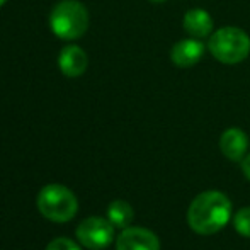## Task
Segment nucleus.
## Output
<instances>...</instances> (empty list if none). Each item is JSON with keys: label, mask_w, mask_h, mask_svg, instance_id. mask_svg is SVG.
Here are the masks:
<instances>
[{"label": "nucleus", "mask_w": 250, "mask_h": 250, "mask_svg": "<svg viewBox=\"0 0 250 250\" xmlns=\"http://www.w3.org/2000/svg\"><path fill=\"white\" fill-rule=\"evenodd\" d=\"M231 220V201L220 191L201 192L188 209V223L199 235H214Z\"/></svg>", "instance_id": "f257e3e1"}, {"label": "nucleus", "mask_w": 250, "mask_h": 250, "mask_svg": "<svg viewBox=\"0 0 250 250\" xmlns=\"http://www.w3.org/2000/svg\"><path fill=\"white\" fill-rule=\"evenodd\" d=\"M208 50L216 62L237 65L250 55V36L240 27L225 26L209 36Z\"/></svg>", "instance_id": "f03ea898"}, {"label": "nucleus", "mask_w": 250, "mask_h": 250, "mask_svg": "<svg viewBox=\"0 0 250 250\" xmlns=\"http://www.w3.org/2000/svg\"><path fill=\"white\" fill-rule=\"evenodd\" d=\"M50 27L60 40H79L89 27V12L79 0H63L51 10Z\"/></svg>", "instance_id": "7ed1b4c3"}, {"label": "nucleus", "mask_w": 250, "mask_h": 250, "mask_svg": "<svg viewBox=\"0 0 250 250\" xmlns=\"http://www.w3.org/2000/svg\"><path fill=\"white\" fill-rule=\"evenodd\" d=\"M38 209L44 218L56 223L70 221L79 211V201L68 188L62 184H48L38 194Z\"/></svg>", "instance_id": "20e7f679"}, {"label": "nucleus", "mask_w": 250, "mask_h": 250, "mask_svg": "<svg viewBox=\"0 0 250 250\" xmlns=\"http://www.w3.org/2000/svg\"><path fill=\"white\" fill-rule=\"evenodd\" d=\"M75 233L83 247L90 250H102L114 240V225L105 218L92 216L83 220Z\"/></svg>", "instance_id": "39448f33"}, {"label": "nucleus", "mask_w": 250, "mask_h": 250, "mask_svg": "<svg viewBox=\"0 0 250 250\" xmlns=\"http://www.w3.org/2000/svg\"><path fill=\"white\" fill-rule=\"evenodd\" d=\"M116 250H160V240L146 228L128 227L119 233Z\"/></svg>", "instance_id": "423d86ee"}, {"label": "nucleus", "mask_w": 250, "mask_h": 250, "mask_svg": "<svg viewBox=\"0 0 250 250\" xmlns=\"http://www.w3.org/2000/svg\"><path fill=\"white\" fill-rule=\"evenodd\" d=\"M206 46L201 40L196 38H188V40H181L172 46L170 50V60L175 66L179 68H191L199 60L203 58Z\"/></svg>", "instance_id": "0eeeda50"}, {"label": "nucleus", "mask_w": 250, "mask_h": 250, "mask_svg": "<svg viewBox=\"0 0 250 250\" xmlns=\"http://www.w3.org/2000/svg\"><path fill=\"white\" fill-rule=\"evenodd\" d=\"M220 150L228 160L240 162L249 150V136L240 128H228L220 136Z\"/></svg>", "instance_id": "6e6552de"}, {"label": "nucleus", "mask_w": 250, "mask_h": 250, "mask_svg": "<svg viewBox=\"0 0 250 250\" xmlns=\"http://www.w3.org/2000/svg\"><path fill=\"white\" fill-rule=\"evenodd\" d=\"M87 65H89L87 53L77 44H68L60 51L58 66L63 75L70 77V79L80 77L87 70Z\"/></svg>", "instance_id": "1a4fd4ad"}, {"label": "nucleus", "mask_w": 250, "mask_h": 250, "mask_svg": "<svg viewBox=\"0 0 250 250\" xmlns=\"http://www.w3.org/2000/svg\"><path fill=\"white\" fill-rule=\"evenodd\" d=\"M182 26H184L186 33L191 38H196V40H203V38L211 36L214 29L213 19H211L209 12L204 9L188 10L184 19H182Z\"/></svg>", "instance_id": "9d476101"}, {"label": "nucleus", "mask_w": 250, "mask_h": 250, "mask_svg": "<svg viewBox=\"0 0 250 250\" xmlns=\"http://www.w3.org/2000/svg\"><path fill=\"white\" fill-rule=\"evenodd\" d=\"M135 218L131 204L123 199H116L109 204L107 208V220L114 225L116 228H128Z\"/></svg>", "instance_id": "9b49d317"}, {"label": "nucleus", "mask_w": 250, "mask_h": 250, "mask_svg": "<svg viewBox=\"0 0 250 250\" xmlns=\"http://www.w3.org/2000/svg\"><path fill=\"white\" fill-rule=\"evenodd\" d=\"M233 227L242 237L250 238V206L242 208L235 213L233 216Z\"/></svg>", "instance_id": "f8f14e48"}, {"label": "nucleus", "mask_w": 250, "mask_h": 250, "mask_svg": "<svg viewBox=\"0 0 250 250\" xmlns=\"http://www.w3.org/2000/svg\"><path fill=\"white\" fill-rule=\"evenodd\" d=\"M46 250H80V247L73 240H70V238L62 237V238L53 240L51 244H48Z\"/></svg>", "instance_id": "ddd939ff"}, {"label": "nucleus", "mask_w": 250, "mask_h": 250, "mask_svg": "<svg viewBox=\"0 0 250 250\" xmlns=\"http://www.w3.org/2000/svg\"><path fill=\"white\" fill-rule=\"evenodd\" d=\"M242 172H244V175L250 181V153L245 155V158L242 160Z\"/></svg>", "instance_id": "4468645a"}, {"label": "nucleus", "mask_w": 250, "mask_h": 250, "mask_svg": "<svg viewBox=\"0 0 250 250\" xmlns=\"http://www.w3.org/2000/svg\"><path fill=\"white\" fill-rule=\"evenodd\" d=\"M150 2H153V3H164V2H167V0H150Z\"/></svg>", "instance_id": "2eb2a0df"}, {"label": "nucleus", "mask_w": 250, "mask_h": 250, "mask_svg": "<svg viewBox=\"0 0 250 250\" xmlns=\"http://www.w3.org/2000/svg\"><path fill=\"white\" fill-rule=\"evenodd\" d=\"M7 2V0H0V7H2L3 5V3H5Z\"/></svg>", "instance_id": "dca6fc26"}]
</instances>
